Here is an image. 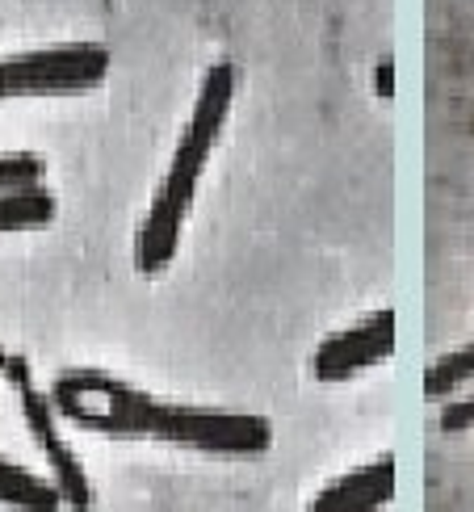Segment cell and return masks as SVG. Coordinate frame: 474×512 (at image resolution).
I'll list each match as a JSON object with an SVG mask.
<instances>
[{
    "label": "cell",
    "mask_w": 474,
    "mask_h": 512,
    "mask_svg": "<svg viewBox=\"0 0 474 512\" xmlns=\"http://www.w3.org/2000/svg\"><path fill=\"white\" fill-rule=\"evenodd\" d=\"M47 399L59 416L105 437L164 441L214 458H261L273 445V424L265 416L164 403L105 370H63Z\"/></svg>",
    "instance_id": "6da1fadb"
},
{
    "label": "cell",
    "mask_w": 474,
    "mask_h": 512,
    "mask_svg": "<svg viewBox=\"0 0 474 512\" xmlns=\"http://www.w3.org/2000/svg\"><path fill=\"white\" fill-rule=\"evenodd\" d=\"M231 105H235V68L231 63H210L206 76H202V89L193 97V110L189 122L177 139V152H172V164L164 173L160 194L147 206V215L139 223V236H135V269L143 277H156L172 265L181 244V231L185 219L193 210V198H198V185L202 173L214 156V147L223 139V126L231 118Z\"/></svg>",
    "instance_id": "7a4b0ae2"
},
{
    "label": "cell",
    "mask_w": 474,
    "mask_h": 512,
    "mask_svg": "<svg viewBox=\"0 0 474 512\" xmlns=\"http://www.w3.org/2000/svg\"><path fill=\"white\" fill-rule=\"evenodd\" d=\"M110 76V51L101 42H68V47L26 51L0 59V101L21 97H72Z\"/></svg>",
    "instance_id": "3957f363"
},
{
    "label": "cell",
    "mask_w": 474,
    "mask_h": 512,
    "mask_svg": "<svg viewBox=\"0 0 474 512\" xmlns=\"http://www.w3.org/2000/svg\"><path fill=\"white\" fill-rule=\"evenodd\" d=\"M5 374L13 378L17 412H21V420H26V429H30L34 445H38L42 458H47V466H51V483H55V492H59L63 508L89 512V504H93V483H89V475H84L80 458L72 454V445L63 441V433L55 429V408H51L47 391H38V387H34L26 357H9Z\"/></svg>",
    "instance_id": "277c9868"
},
{
    "label": "cell",
    "mask_w": 474,
    "mask_h": 512,
    "mask_svg": "<svg viewBox=\"0 0 474 512\" xmlns=\"http://www.w3.org/2000/svg\"><path fill=\"white\" fill-rule=\"evenodd\" d=\"M395 353V311H374L357 319L353 328L332 332L323 345L311 353V378L315 382H349L365 370L382 366Z\"/></svg>",
    "instance_id": "5b68a950"
},
{
    "label": "cell",
    "mask_w": 474,
    "mask_h": 512,
    "mask_svg": "<svg viewBox=\"0 0 474 512\" xmlns=\"http://www.w3.org/2000/svg\"><path fill=\"white\" fill-rule=\"evenodd\" d=\"M395 496V458H374L357 471L332 479L307 504V512H382Z\"/></svg>",
    "instance_id": "8992f818"
},
{
    "label": "cell",
    "mask_w": 474,
    "mask_h": 512,
    "mask_svg": "<svg viewBox=\"0 0 474 512\" xmlns=\"http://www.w3.org/2000/svg\"><path fill=\"white\" fill-rule=\"evenodd\" d=\"M0 504L13 512H59L63 508L51 479H42L9 458H0Z\"/></svg>",
    "instance_id": "52a82bcc"
},
{
    "label": "cell",
    "mask_w": 474,
    "mask_h": 512,
    "mask_svg": "<svg viewBox=\"0 0 474 512\" xmlns=\"http://www.w3.org/2000/svg\"><path fill=\"white\" fill-rule=\"evenodd\" d=\"M55 194L51 189H13V194H0V236H13V231H42L55 219Z\"/></svg>",
    "instance_id": "ba28073f"
},
{
    "label": "cell",
    "mask_w": 474,
    "mask_h": 512,
    "mask_svg": "<svg viewBox=\"0 0 474 512\" xmlns=\"http://www.w3.org/2000/svg\"><path fill=\"white\" fill-rule=\"evenodd\" d=\"M466 382H474V340L466 349L441 357L437 366L428 370L424 391H428V399H454V391H462Z\"/></svg>",
    "instance_id": "9c48e42d"
},
{
    "label": "cell",
    "mask_w": 474,
    "mask_h": 512,
    "mask_svg": "<svg viewBox=\"0 0 474 512\" xmlns=\"http://www.w3.org/2000/svg\"><path fill=\"white\" fill-rule=\"evenodd\" d=\"M47 181V160L34 152H13L0 156V194H13V189H34Z\"/></svg>",
    "instance_id": "30bf717a"
},
{
    "label": "cell",
    "mask_w": 474,
    "mask_h": 512,
    "mask_svg": "<svg viewBox=\"0 0 474 512\" xmlns=\"http://www.w3.org/2000/svg\"><path fill=\"white\" fill-rule=\"evenodd\" d=\"M441 429H445V433L474 429V391H466V395H458V399H449V403H445V412H441Z\"/></svg>",
    "instance_id": "8fae6325"
},
{
    "label": "cell",
    "mask_w": 474,
    "mask_h": 512,
    "mask_svg": "<svg viewBox=\"0 0 474 512\" xmlns=\"http://www.w3.org/2000/svg\"><path fill=\"white\" fill-rule=\"evenodd\" d=\"M5 366H9V353H5V349H0V374H5Z\"/></svg>",
    "instance_id": "7c38bea8"
}]
</instances>
